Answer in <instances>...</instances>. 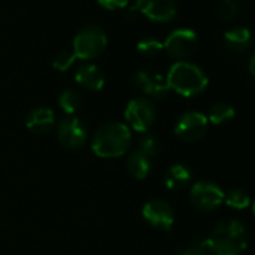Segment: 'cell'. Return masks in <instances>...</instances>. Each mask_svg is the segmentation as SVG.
<instances>
[{"mask_svg":"<svg viewBox=\"0 0 255 255\" xmlns=\"http://www.w3.org/2000/svg\"><path fill=\"white\" fill-rule=\"evenodd\" d=\"M132 143L131 129L126 123L108 122L99 126L92 138V150L104 159H114L126 155Z\"/></svg>","mask_w":255,"mask_h":255,"instance_id":"1","label":"cell"},{"mask_svg":"<svg viewBox=\"0 0 255 255\" xmlns=\"http://www.w3.org/2000/svg\"><path fill=\"white\" fill-rule=\"evenodd\" d=\"M248 230L236 218L221 219L207 237L213 255H242L248 248Z\"/></svg>","mask_w":255,"mask_h":255,"instance_id":"2","label":"cell"},{"mask_svg":"<svg viewBox=\"0 0 255 255\" xmlns=\"http://www.w3.org/2000/svg\"><path fill=\"white\" fill-rule=\"evenodd\" d=\"M165 78L170 90L185 98H192L203 93L209 84L206 72L198 65L188 60L173 63Z\"/></svg>","mask_w":255,"mask_h":255,"instance_id":"3","label":"cell"},{"mask_svg":"<svg viewBox=\"0 0 255 255\" xmlns=\"http://www.w3.org/2000/svg\"><path fill=\"white\" fill-rule=\"evenodd\" d=\"M108 44L105 32L98 26L81 27L72 41V53L77 59L89 62L101 56Z\"/></svg>","mask_w":255,"mask_h":255,"instance_id":"4","label":"cell"},{"mask_svg":"<svg viewBox=\"0 0 255 255\" xmlns=\"http://www.w3.org/2000/svg\"><path fill=\"white\" fill-rule=\"evenodd\" d=\"M156 107L149 98H135L128 102L125 108L126 126L135 132L146 134L156 120Z\"/></svg>","mask_w":255,"mask_h":255,"instance_id":"5","label":"cell"},{"mask_svg":"<svg viewBox=\"0 0 255 255\" xmlns=\"http://www.w3.org/2000/svg\"><path fill=\"white\" fill-rule=\"evenodd\" d=\"M209 129L207 116L200 111H186L174 123V134L185 143L200 141Z\"/></svg>","mask_w":255,"mask_h":255,"instance_id":"6","label":"cell"},{"mask_svg":"<svg viewBox=\"0 0 255 255\" xmlns=\"http://www.w3.org/2000/svg\"><path fill=\"white\" fill-rule=\"evenodd\" d=\"M162 44H164V51L171 59L182 62V60H186L189 56H192L194 51L197 50L198 36L192 29L182 27V29L173 30Z\"/></svg>","mask_w":255,"mask_h":255,"instance_id":"7","label":"cell"},{"mask_svg":"<svg viewBox=\"0 0 255 255\" xmlns=\"http://www.w3.org/2000/svg\"><path fill=\"white\" fill-rule=\"evenodd\" d=\"M225 192L213 182L200 180L191 186L189 200L201 212H212L224 203Z\"/></svg>","mask_w":255,"mask_h":255,"instance_id":"8","label":"cell"},{"mask_svg":"<svg viewBox=\"0 0 255 255\" xmlns=\"http://www.w3.org/2000/svg\"><path fill=\"white\" fill-rule=\"evenodd\" d=\"M56 135L63 147L77 150L81 149L87 141V128L78 117L68 116L57 123Z\"/></svg>","mask_w":255,"mask_h":255,"instance_id":"9","label":"cell"},{"mask_svg":"<svg viewBox=\"0 0 255 255\" xmlns=\"http://www.w3.org/2000/svg\"><path fill=\"white\" fill-rule=\"evenodd\" d=\"M141 215L144 218V221L158 230H164V231H170L174 225V210L171 207V204L162 198H152L149 200L141 210Z\"/></svg>","mask_w":255,"mask_h":255,"instance_id":"10","label":"cell"},{"mask_svg":"<svg viewBox=\"0 0 255 255\" xmlns=\"http://www.w3.org/2000/svg\"><path fill=\"white\" fill-rule=\"evenodd\" d=\"M131 81L135 89H138L146 96H150L155 99H165L170 93L167 78L164 75H161L159 72H155L150 69L137 71L132 75Z\"/></svg>","mask_w":255,"mask_h":255,"instance_id":"11","label":"cell"},{"mask_svg":"<svg viewBox=\"0 0 255 255\" xmlns=\"http://www.w3.org/2000/svg\"><path fill=\"white\" fill-rule=\"evenodd\" d=\"M135 9L156 23H170L177 17L176 0H135Z\"/></svg>","mask_w":255,"mask_h":255,"instance_id":"12","label":"cell"},{"mask_svg":"<svg viewBox=\"0 0 255 255\" xmlns=\"http://www.w3.org/2000/svg\"><path fill=\"white\" fill-rule=\"evenodd\" d=\"M54 122H56V114L48 107L32 108L26 116L27 129L33 134H38V135L47 134L54 126Z\"/></svg>","mask_w":255,"mask_h":255,"instance_id":"13","label":"cell"},{"mask_svg":"<svg viewBox=\"0 0 255 255\" xmlns=\"http://www.w3.org/2000/svg\"><path fill=\"white\" fill-rule=\"evenodd\" d=\"M75 81L86 90L99 92L105 86V75L95 63H83L75 71Z\"/></svg>","mask_w":255,"mask_h":255,"instance_id":"14","label":"cell"},{"mask_svg":"<svg viewBox=\"0 0 255 255\" xmlns=\"http://www.w3.org/2000/svg\"><path fill=\"white\" fill-rule=\"evenodd\" d=\"M165 186L171 191H182L188 188L192 182V171L185 164H174L171 165L164 176Z\"/></svg>","mask_w":255,"mask_h":255,"instance_id":"15","label":"cell"},{"mask_svg":"<svg viewBox=\"0 0 255 255\" xmlns=\"http://www.w3.org/2000/svg\"><path fill=\"white\" fill-rule=\"evenodd\" d=\"M152 168H153L152 158H149L147 155H144L138 149L131 152L129 156H128V159H126L128 173H129L137 180H143V179L149 177V174L152 173Z\"/></svg>","mask_w":255,"mask_h":255,"instance_id":"16","label":"cell"},{"mask_svg":"<svg viewBox=\"0 0 255 255\" xmlns=\"http://www.w3.org/2000/svg\"><path fill=\"white\" fill-rule=\"evenodd\" d=\"M224 42H225L227 48H230L231 51L243 53L251 47V42H252L251 30L243 26H236L225 32Z\"/></svg>","mask_w":255,"mask_h":255,"instance_id":"17","label":"cell"},{"mask_svg":"<svg viewBox=\"0 0 255 255\" xmlns=\"http://www.w3.org/2000/svg\"><path fill=\"white\" fill-rule=\"evenodd\" d=\"M236 116V110L227 102H218L210 107L207 120L212 125H224Z\"/></svg>","mask_w":255,"mask_h":255,"instance_id":"18","label":"cell"},{"mask_svg":"<svg viewBox=\"0 0 255 255\" xmlns=\"http://www.w3.org/2000/svg\"><path fill=\"white\" fill-rule=\"evenodd\" d=\"M224 203L231 207V209H236V210H245L251 206L252 200L249 197V194L242 189V188H233L230 191L225 192L224 195Z\"/></svg>","mask_w":255,"mask_h":255,"instance_id":"19","label":"cell"},{"mask_svg":"<svg viewBox=\"0 0 255 255\" xmlns=\"http://www.w3.org/2000/svg\"><path fill=\"white\" fill-rule=\"evenodd\" d=\"M81 102V95L74 89H66L59 96V105L68 116H74L80 110Z\"/></svg>","mask_w":255,"mask_h":255,"instance_id":"20","label":"cell"},{"mask_svg":"<svg viewBox=\"0 0 255 255\" xmlns=\"http://www.w3.org/2000/svg\"><path fill=\"white\" fill-rule=\"evenodd\" d=\"M137 51L144 57H156L164 51V44L155 36H144L138 41Z\"/></svg>","mask_w":255,"mask_h":255,"instance_id":"21","label":"cell"},{"mask_svg":"<svg viewBox=\"0 0 255 255\" xmlns=\"http://www.w3.org/2000/svg\"><path fill=\"white\" fill-rule=\"evenodd\" d=\"M159 149H161V143L155 134H152V132L141 134L140 141H138V150L140 152H143L149 158H155L159 153Z\"/></svg>","mask_w":255,"mask_h":255,"instance_id":"22","label":"cell"},{"mask_svg":"<svg viewBox=\"0 0 255 255\" xmlns=\"http://www.w3.org/2000/svg\"><path fill=\"white\" fill-rule=\"evenodd\" d=\"M239 14V3L237 0H222L218 6V18L222 23L233 21Z\"/></svg>","mask_w":255,"mask_h":255,"instance_id":"23","label":"cell"},{"mask_svg":"<svg viewBox=\"0 0 255 255\" xmlns=\"http://www.w3.org/2000/svg\"><path fill=\"white\" fill-rule=\"evenodd\" d=\"M177 255H213V252L207 243V239H195Z\"/></svg>","mask_w":255,"mask_h":255,"instance_id":"24","label":"cell"},{"mask_svg":"<svg viewBox=\"0 0 255 255\" xmlns=\"http://www.w3.org/2000/svg\"><path fill=\"white\" fill-rule=\"evenodd\" d=\"M75 60H77V57H75V54H74L72 51L63 50V51H59V53L54 56L51 65H53V68H54L56 71L65 72V71H68V69L74 65Z\"/></svg>","mask_w":255,"mask_h":255,"instance_id":"25","label":"cell"},{"mask_svg":"<svg viewBox=\"0 0 255 255\" xmlns=\"http://www.w3.org/2000/svg\"><path fill=\"white\" fill-rule=\"evenodd\" d=\"M98 5L102 6L107 11H119L125 9L129 5V0H96Z\"/></svg>","mask_w":255,"mask_h":255,"instance_id":"26","label":"cell"},{"mask_svg":"<svg viewBox=\"0 0 255 255\" xmlns=\"http://www.w3.org/2000/svg\"><path fill=\"white\" fill-rule=\"evenodd\" d=\"M248 69H249V74L255 78V54L251 57V60H249V66H248Z\"/></svg>","mask_w":255,"mask_h":255,"instance_id":"27","label":"cell"},{"mask_svg":"<svg viewBox=\"0 0 255 255\" xmlns=\"http://www.w3.org/2000/svg\"><path fill=\"white\" fill-rule=\"evenodd\" d=\"M251 207H252V213H254V216H255V198L252 200V203H251Z\"/></svg>","mask_w":255,"mask_h":255,"instance_id":"28","label":"cell"}]
</instances>
